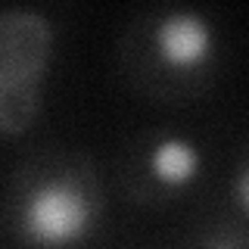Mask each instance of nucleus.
I'll return each instance as SVG.
<instances>
[{"label":"nucleus","mask_w":249,"mask_h":249,"mask_svg":"<svg viewBox=\"0 0 249 249\" xmlns=\"http://www.w3.org/2000/svg\"><path fill=\"white\" fill-rule=\"evenodd\" d=\"M97 221L93 193L72 178L37 181L19 202V231L41 249H69L88 240Z\"/></svg>","instance_id":"obj_2"},{"label":"nucleus","mask_w":249,"mask_h":249,"mask_svg":"<svg viewBox=\"0 0 249 249\" xmlns=\"http://www.w3.org/2000/svg\"><path fill=\"white\" fill-rule=\"evenodd\" d=\"M50 53L53 28L44 16L28 10L0 16V134H19L31 124Z\"/></svg>","instance_id":"obj_1"},{"label":"nucleus","mask_w":249,"mask_h":249,"mask_svg":"<svg viewBox=\"0 0 249 249\" xmlns=\"http://www.w3.org/2000/svg\"><path fill=\"white\" fill-rule=\"evenodd\" d=\"M153 50L162 66L175 69V72L206 69L218 53L215 25L196 10H175L156 22Z\"/></svg>","instance_id":"obj_3"},{"label":"nucleus","mask_w":249,"mask_h":249,"mask_svg":"<svg viewBox=\"0 0 249 249\" xmlns=\"http://www.w3.org/2000/svg\"><path fill=\"white\" fill-rule=\"evenodd\" d=\"M146 165H150V175L156 178V184L168 187V190H181V187H190L199 178L202 153L184 134H162L150 146Z\"/></svg>","instance_id":"obj_4"},{"label":"nucleus","mask_w":249,"mask_h":249,"mask_svg":"<svg viewBox=\"0 0 249 249\" xmlns=\"http://www.w3.org/2000/svg\"><path fill=\"white\" fill-rule=\"evenodd\" d=\"M233 202H237L240 212L249 218V162L237 171V178H233Z\"/></svg>","instance_id":"obj_5"}]
</instances>
